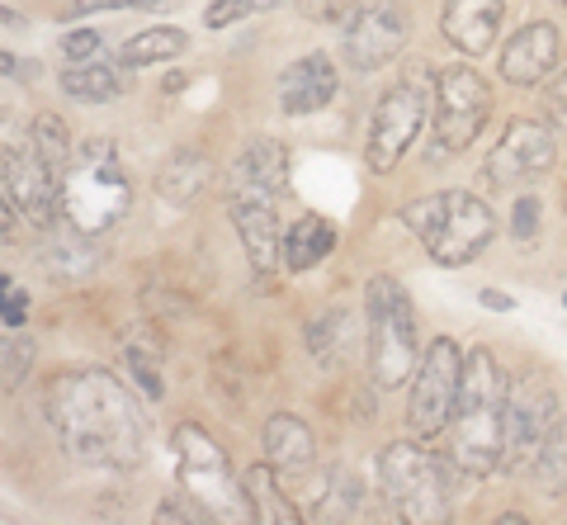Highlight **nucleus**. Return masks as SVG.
I'll list each match as a JSON object with an SVG mask.
<instances>
[{
	"label": "nucleus",
	"mask_w": 567,
	"mask_h": 525,
	"mask_svg": "<svg viewBox=\"0 0 567 525\" xmlns=\"http://www.w3.org/2000/svg\"><path fill=\"white\" fill-rule=\"evenodd\" d=\"M0 299H6V327H10V331H20L24 318H29V294L14 285V275L0 279Z\"/></svg>",
	"instance_id": "nucleus-39"
},
{
	"label": "nucleus",
	"mask_w": 567,
	"mask_h": 525,
	"mask_svg": "<svg viewBox=\"0 0 567 525\" xmlns=\"http://www.w3.org/2000/svg\"><path fill=\"white\" fill-rule=\"evenodd\" d=\"M458 389H464V350L450 337H435L421 350V364L412 374V402H406V426L421 441L445 435L458 408Z\"/></svg>",
	"instance_id": "nucleus-10"
},
{
	"label": "nucleus",
	"mask_w": 567,
	"mask_h": 525,
	"mask_svg": "<svg viewBox=\"0 0 567 525\" xmlns=\"http://www.w3.org/2000/svg\"><path fill=\"white\" fill-rule=\"evenodd\" d=\"M492 114V91L473 66L454 62L435 72V137H431V162L435 156H458L477 143Z\"/></svg>",
	"instance_id": "nucleus-8"
},
{
	"label": "nucleus",
	"mask_w": 567,
	"mask_h": 525,
	"mask_svg": "<svg viewBox=\"0 0 567 525\" xmlns=\"http://www.w3.org/2000/svg\"><path fill=\"white\" fill-rule=\"evenodd\" d=\"M279 469L265 460V464H251L246 469V497H251V512L260 525H298V506L284 497V487H279Z\"/></svg>",
	"instance_id": "nucleus-25"
},
{
	"label": "nucleus",
	"mask_w": 567,
	"mask_h": 525,
	"mask_svg": "<svg viewBox=\"0 0 567 525\" xmlns=\"http://www.w3.org/2000/svg\"><path fill=\"white\" fill-rule=\"evenodd\" d=\"M477 303L492 308V312H516V299H511V294H502V289H483V294H477Z\"/></svg>",
	"instance_id": "nucleus-40"
},
{
	"label": "nucleus",
	"mask_w": 567,
	"mask_h": 525,
	"mask_svg": "<svg viewBox=\"0 0 567 525\" xmlns=\"http://www.w3.org/2000/svg\"><path fill=\"white\" fill-rule=\"evenodd\" d=\"M227 214H233V227L241 237V251L251 260L256 279H275L284 266V233L275 218V204L265 199H227Z\"/></svg>",
	"instance_id": "nucleus-16"
},
{
	"label": "nucleus",
	"mask_w": 567,
	"mask_h": 525,
	"mask_svg": "<svg viewBox=\"0 0 567 525\" xmlns=\"http://www.w3.org/2000/svg\"><path fill=\"white\" fill-rule=\"evenodd\" d=\"M189 48V33L185 29H175V24H162V29H142L133 33L128 43H123V62L133 66H156V62H171V58H181V52Z\"/></svg>",
	"instance_id": "nucleus-26"
},
{
	"label": "nucleus",
	"mask_w": 567,
	"mask_h": 525,
	"mask_svg": "<svg viewBox=\"0 0 567 525\" xmlns=\"http://www.w3.org/2000/svg\"><path fill=\"white\" fill-rule=\"evenodd\" d=\"M133 208V181L123 171L110 137H91L81 143L71 166L62 175V218L76 223L81 233H110V227Z\"/></svg>",
	"instance_id": "nucleus-3"
},
{
	"label": "nucleus",
	"mask_w": 567,
	"mask_h": 525,
	"mask_svg": "<svg viewBox=\"0 0 567 525\" xmlns=\"http://www.w3.org/2000/svg\"><path fill=\"white\" fill-rule=\"evenodd\" d=\"M360 512H364V478L354 474V469H346V464L331 469L317 516H322V521H354Z\"/></svg>",
	"instance_id": "nucleus-27"
},
{
	"label": "nucleus",
	"mask_w": 567,
	"mask_h": 525,
	"mask_svg": "<svg viewBox=\"0 0 567 525\" xmlns=\"http://www.w3.org/2000/svg\"><path fill=\"white\" fill-rule=\"evenodd\" d=\"M336 85H341V76H336V62L327 58V52H308V58L289 62L279 72V110L284 114H317L327 110V104L336 100Z\"/></svg>",
	"instance_id": "nucleus-17"
},
{
	"label": "nucleus",
	"mask_w": 567,
	"mask_h": 525,
	"mask_svg": "<svg viewBox=\"0 0 567 525\" xmlns=\"http://www.w3.org/2000/svg\"><path fill=\"white\" fill-rule=\"evenodd\" d=\"M554 156H558L554 128L535 124V119H511L506 133H502V143H496L492 156H487V181L502 185V189L539 181V175L554 171Z\"/></svg>",
	"instance_id": "nucleus-14"
},
{
	"label": "nucleus",
	"mask_w": 567,
	"mask_h": 525,
	"mask_svg": "<svg viewBox=\"0 0 567 525\" xmlns=\"http://www.w3.org/2000/svg\"><path fill=\"white\" fill-rule=\"evenodd\" d=\"M563 6H567V0H563Z\"/></svg>",
	"instance_id": "nucleus-42"
},
{
	"label": "nucleus",
	"mask_w": 567,
	"mask_h": 525,
	"mask_svg": "<svg viewBox=\"0 0 567 525\" xmlns=\"http://www.w3.org/2000/svg\"><path fill=\"white\" fill-rule=\"evenodd\" d=\"M402 223L421 237L425 256H431L435 266H450V270L477 260L487 251V241L496 237L492 208L477 195H468V189H445V195H425L416 204H406Z\"/></svg>",
	"instance_id": "nucleus-4"
},
{
	"label": "nucleus",
	"mask_w": 567,
	"mask_h": 525,
	"mask_svg": "<svg viewBox=\"0 0 567 525\" xmlns=\"http://www.w3.org/2000/svg\"><path fill=\"white\" fill-rule=\"evenodd\" d=\"M265 460H270L284 478H308L312 464H317V441H312V426L293 412H275L265 422Z\"/></svg>",
	"instance_id": "nucleus-21"
},
{
	"label": "nucleus",
	"mask_w": 567,
	"mask_h": 525,
	"mask_svg": "<svg viewBox=\"0 0 567 525\" xmlns=\"http://www.w3.org/2000/svg\"><path fill=\"white\" fill-rule=\"evenodd\" d=\"M275 6H279V0H213V6L204 10V24L208 29H227V24L246 20V14H265Z\"/></svg>",
	"instance_id": "nucleus-32"
},
{
	"label": "nucleus",
	"mask_w": 567,
	"mask_h": 525,
	"mask_svg": "<svg viewBox=\"0 0 567 525\" xmlns=\"http://www.w3.org/2000/svg\"><path fill=\"white\" fill-rule=\"evenodd\" d=\"M331 251H336V223L322 218V214H303L289 233H284V270L289 275H303L312 266H322Z\"/></svg>",
	"instance_id": "nucleus-22"
},
{
	"label": "nucleus",
	"mask_w": 567,
	"mask_h": 525,
	"mask_svg": "<svg viewBox=\"0 0 567 525\" xmlns=\"http://www.w3.org/2000/svg\"><path fill=\"white\" fill-rule=\"evenodd\" d=\"M6 199L20 208V214L39 227V233H48L52 223H58L62 214V175L48 166V156L29 143H6Z\"/></svg>",
	"instance_id": "nucleus-12"
},
{
	"label": "nucleus",
	"mask_w": 567,
	"mask_h": 525,
	"mask_svg": "<svg viewBox=\"0 0 567 525\" xmlns=\"http://www.w3.org/2000/svg\"><path fill=\"white\" fill-rule=\"evenodd\" d=\"M123 72H133L128 62L114 66L110 58H100V62H85V66H66L62 72V91L71 100H81V104H110L118 100L123 91H128V76Z\"/></svg>",
	"instance_id": "nucleus-23"
},
{
	"label": "nucleus",
	"mask_w": 567,
	"mask_h": 525,
	"mask_svg": "<svg viewBox=\"0 0 567 525\" xmlns=\"http://www.w3.org/2000/svg\"><path fill=\"white\" fill-rule=\"evenodd\" d=\"M162 0H66L62 20H81V14H95V10H152Z\"/></svg>",
	"instance_id": "nucleus-37"
},
{
	"label": "nucleus",
	"mask_w": 567,
	"mask_h": 525,
	"mask_svg": "<svg viewBox=\"0 0 567 525\" xmlns=\"http://www.w3.org/2000/svg\"><path fill=\"white\" fill-rule=\"evenodd\" d=\"M506 393L511 383L502 374L492 350L473 346L464 356V389H458V408L450 422V460L464 469L468 478H487L506 454Z\"/></svg>",
	"instance_id": "nucleus-2"
},
{
	"label": "nucleus",
	"mask_w": 567,
	"mask_h": 525,
	"mask_svg": "<svg viewBox=\"0 0 567 525\" xmlns=\"http://www.w3.org/2000/svg\"><path fill=\"white\" fill-rule=\"evenodd\" d=\"M506 20V0H445L440 29H445L450 48H458L464 58H483L496 48V33Z\"/></svg>",
	"instance_id": "nucleus-18"
},
{
	"label": "nucleus",
	"mask_w": 567,
	"mask_h": 525,
	"mask_svg": "<svg viewBox=\"0 0 567 525\" xmlns=\"http://www.w3.org/2000/svg\"><path fill=\"white\" fill-rule=\"evenodd\" d=\"M62 58H66V66L100 62V58H104V39H100L95 29H76V33H66V39H62Z\"/></svg>",
	"instance_id": "nucleus-34"
},
{
	"label": "nucleus",
	"mask_w": 567,
	"mask_h": 525,
	"mask_svg": "<svg viewBox=\"0 0 567 525\" xmlns=\"http://www.w3.org/2000/svg\"><path fill=\"white\" fill-rule=\"evenodd\" d=\"M29 364H33V341L20 337V341H6V389H20L24 374H29Z\"/></svg>",
	"instance_id": "nucleus-36"
},
{
	"label": "nucleus",
	"mask_w": 567,
	"mask_h": 525,
	"mask_svg": "<svg viewBox=\"0 0 567 525\" xmlns=\"http://www.w3.org/2000/svg\"><path fill=\"white\" fill-rule=\"evenodd\" d=\"M406 33H412L406 10L393 6V0H374V6H360L346 20L341 52L354 72H379V66H388L406 48Z\"/></svg>",
	"instance_id": "nucleus-13"
},
{
	"label": "nucleus",
	"mask_w": 567,
	"mask_h": 525,
	"mask_svg": "<svg viewBox=\"0 0 567 525\" xmlns=\"http://www.w3.org/2000/svg\"><path fill=\"white\" fill-rule=\"evenodd\" d=\"M558 426V393L544 374H525L506 393V454L502 464L511 474H535L539 450Z\"/></svg>",
	"instance_id": "nucleus-11"
},
{
	"label": "nucleus",
	"mask_w": 567,
	"mask_h": 525,
	"mask_svg": "<svg viewBox=\"0 0 567 525\" xmlns=\"http://www.w3.org/2000/svg\"><path fill=\"white\" fill-rule=\"evenodd\" d=\"M431 85L416 76H406L398 85H388L374 104V119H369V143H364V162L374 175H388L406 152H412L416 133L425 128V119H431Z\"/></svg>",
	"instance_id": "nucleus-9"
},
{
	"label": "nucleus",
	"mask_w": 567,
	"mask_h": 525,
	"mask_svg": "<svg viewBox=\"0 0 567 525\" xmlns=\"http://www.w3.org/2000/svg\"><path fill=\"white\" fill-rule=\"evenodd\" d=\"M563 58V33L548 24V20H535V24H520L511 33V43L502 48V81L511 85H539L554 76V66Z\"/></svg>",
	"instance_id": "nucleus-15"
},
{
	"label": "nucleus",
	"mask_w": 567,
	"mask_h": 525,
	"mask_svg": "<svg viewBox=\"0 0 567 525\" xmlns=\"http://www.w3.org/2000/svg\"><path fill=\"white\" fill-rule=\"evenodd\" d=\"M364 331H369V374L379 389H402L421 364L416 312L393 275H369L364 285Z\"/></svg>",
	"instance_id": "nucleus-5"
},
{
	"label": "nucleus",
	"mask_w": 567,
	"mask_h": 525,
	"mask_svg": "<svg viewBox=\"0 0 567 525\" xmlns=\"http://www.w3.org/2000/svg\"><path fill=\"white\" fill-rule=\"evenodd\" d=\"M33 260H39V270L52 279V285H76V279H91L95 266H100V251L91 233H81L76 223H62V227H48L39 251H33Z\"/></svg>",
	"instance_id": "nucleus-20"
},
{
	"label": "nucleus",
	"mask_w": 567,
	"mask_h": 525,
	"mask_svg": "<svg viewBox=\"0 0 567 525\" xmlns=\"http://www.w3.org/2000/svg\"><path fill=\"white\" fill-rule=\"evenodd\" d=\"M563 308H567V294H563Z\"/></svg>",
	"instance_id": "nucleus-41"
},
{
	"label": "nucleus",
	"mask_w": 567,
	"mask_h": 525,
	"mask_svg": "<svg viewBox=\"0 0 567 525\" xmlns=\"http://www.w3.org/2000/svg\"><path fill=\"white\" fill-rule=\"evenodd\" d=\"M48 422L58 445L85 469H137L147 454V416L137 412V398L100 364L52 379Z\"/></svg>",
	"instance_id": "nucleus-1"
},
{
	"label": "nucleus",
	"mask_w": 567,
	"mask_h": 525,
	"mask_svg": "<svg viewBox=\"0 0 567 525\" xmlns=\"http://www.w3.org/2000/svg\"><path fill=\"white\" fill-rule=\"evenodd\" d=\"M535 478L548 497H567V426H554V435H548V445L535 460Z\"/></svg>",
	"instance_id": "nucleus-29"
},
{
	"label": "nucleus",
	"mask_w": 567,
	"mask_h": 525,
	"mask_svg": "<svg viewBox=\"0 0 567 525\" xmlns=\"http://www.w3.org/2000/svg\"><path fill=\"white\" fill-rule=\"evenodd\" d=\"M539 214H544V204L535 195L516 199V208H511V237H516V241H535L539 237Z\"/></svg>",
	"instance_id": "nucleus-35"
},
{
	"label": "nucleus",
	"mask_w": 567,
	"mask_h": 525,
	"mask_svg": "<svg viewBox=\"0 0 567 525\" xmlns=\"http://www.w3.org/2000/svg\"><path fill=\"white\" fill-rule=\"evenodd\" d=\"M29 137H33V147L48 156V166L58 175H66V166H71V156H76V152H71V137L62 128V119L58 114H39V119H33V128H29Z\"/></svg>",
	"instance_id": "nucleus-30"
},
{
	"label": "nucleus",
	"mask_w": 567,
	"mask_h": 525,
	"mask_svg": "<svg viewBox=\"0 0 567 525\" xmlns=\"http://www.w3.org/2000/svg\"><path fill=\"white\" fill-rule=\"evenodd\" d=\"M171 450H175V478H181L185 493L199 497V506L213 521H223V525L256 521L251 497H246V483L237 478L227 450L213 441L204 426L181 422L175 435H171Z\"/></svg>",
	"instance_id": "nucleus-6"
},
{
	"label": "nucleus",
	"mask_w": 567,
	"mask_h": 525,
	"mask_svg": "<svg viewBox=\"0 0 567 525\" xmlns=\"http://www.w3.org/2000/svg\"><path fill=\"white\" fill-rule=\"evenodd\" d=\"M354 341V318L350 312H341V308H331V312H322L312 327H308V350H312V360L317 364H331L341 360V350Z\"/></svg>",
	"instance_id": "nucleus-28"
},
{
	"label": "nucleus",
	"mask_w": 567,
	"mask_h": 525,
	"mask_svg": "<svg viewBox=\"0 0 567 525\" xmlns=\"http://www.w3.org/2000/svg\"><path fill=\"white\" fill-rule=\"evenodd\" d=\"M379 493L406 525L450 521V474L421 441H393L379 454Z\"/></svg>",
	"instance_id": "nucleus-7"
},
{
	"label": "nucleus",
	"mask_w": 567,
	"mask_h": 525,
	"mask_svg": "<svg viewBox=\"0 0 567 525\" xmlns=\"http://www.w3.org/2000/svg\"><path fill=\"white\" fill-rule=\"evenodd\" d=\"M544 114H548V128L567 137V72L548 81V91H544Z\"/></svg>",
	"instance_id": "nucleus-38"
},
{
	"label": "nucleus",
	"mask_w": 567,
	"mask_h": 525,
	"mask_svg": "<svg viewBox=\"0 0 567 525\" xmlns=\"http://www.w3.org/2000/svg\"><path fill=\"white\" fill-rule=\"evenodd\" d=\"M284 181H289V152H284L275 137H256V143L241 147V156L233 162V189H227V199L275 204Z\"/></svg>",
	"instance_id": "nucleus-19"
},
{
	"label": "nucleus",
	"mask_w": 567,
	"mask_h": 525,
	"mask_svg": "<svg viewBox=\"0 0 567 525\" xmlns=\"http://www.w3.org/2000/svg\"><path fill=\"white\" fill-rule=\"evenodd\" d=\"M156 521H162V525H171V521H175V525H204V521H213V516L199 506V497L181 487V493H166V497H162V506H156Z\"/></svg>",
	"instance_id": "nucleus-33"
},
{
	"label": "nucleus",
	"mask_w": 567,
	"mask_h": 525,
	"mask_svg": "<svg viewBox=\"0 0 567 525\" xmlns=\"http://www.w3.org/2000/svg\"><path fill=\"white\" fill-rule=\"evenodd\" d=\"M208 175H213L208 156L185 147V152H175L171 162L162 166V175H156V195H162L166 204H181L185 208V204H194L208 189Z\"/></svg>",
	"instance_id": "nucleus-24"
},
{
	"label": "nucleus",
	"mask_w": 567,
	"mask_h": 525,
	"mask_svg": "<svg viewBox=\"0 0 567 525\" xmlns=\"http://www.w3.org/2000/svg\"><path fill=\"white\" fill-rule=\"evenodd\" d=\"M123 356H128L133 379H137L142 393H147V398H162V393H166V389H162V350H156V341H133V337H128Z\"/></svg>",
	"instance_id": "nucleus-31"
}]
</instances>
